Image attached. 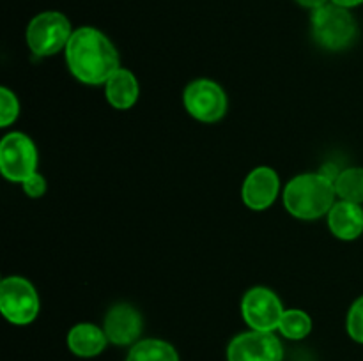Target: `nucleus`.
I'll return each mask as SVG.
<instances>
[{
	"mask_svg": "<svg viewBox=\"0 0 363 361\" xmlns=\"http://www.w3.org/2000/svg\"><path fill=\"white\" fill-rule=\"evenodd\" d=\"M335 191L340 200L363 204V168L362 166H350L340 170L335 179Z\"/></svg>",
	"mask_w": 363,
	"mask_h": 361,
	"instance_id": "obj_16",
	"label": "nucleus"
},
{
	"mask_svg": "<svg viewBox=\"0 0 363 361\" xmlns=\"http://www.w3.org/2000/svg\"><path fill=\"white\" fill-rule=\"evenodd\" d=\"M20 115V103L16 94L7 87L0 88V126L7 127Z\"/></svg>",
	"mask_w": 363,
	"mask_h": 361,
	"instance_id": "obj_18",
	"label": "nucleus"
},
{
	"mask_svg": "<svg viewBox=\"0 0 363 361\" xmlns=\"http://www.w3.org/2000/svg\"><path fill=\"white\" fill-rule=\"evenodd\" d=\"M328 227L337 239H358L363 234V207L354 202H335L328 212Z\"/></svg>",
	"mask_w": 363,
	"mask_h": 361,
	"instance_id": "obj_12",
	"label": "nucleus"
},
{
	"mask_svg": "<svg viewBox=\"0 0 363 361\" xmlns=\"http://www.w3.org/2000/svg\"><path fill=\"white\" fill-rule=\"evenodd\" d=\"M0 172L7 180L20 184L38 172V149L30 137L20 131H13L2 138Z\"/></svg>",
	"mask_w": 363,
	"mask_h": 361,
	"instance_id": "obj_6",
	"label": "nucleus"
},
{
	"mask_svg": "<svg viewBox=\"0 0 363 361\" xmlns=\"http://www.w3.org/2000/svg\"><path fill=\"white\" fill-rule=\"evenodd\" d=\"M21 186H23V191L28 195L30 198H39L45 195L46 191V179L41 176L39 172L32 173L28 179H25L23 183H21Z\"/></svg>",
	"mask_w": 363,
	"mask_h": 361,
	"instance_id": "obj_20",
	"label": "nucleus"
},
{
	"mask_svg": "<svg viewBox=\"0 0 363 361\" xmlns=\"http://www.w3.org/2000/svg\"><path fill=\"white\" fill-rule=\"evenodd\" d=\"M330 2H333V4H337V6L350 9V7L360 6V4H363V0H330Z\"/></svg>",
	"mask_w": 363,
	"mask_h": 361,
	"instance_id": "obj_22",
	"label": "nucleus"
},
{
	"mask_svg": "<svg viewBox=\"0 0 363 361\" xmlns=\"http://www.w3.org/2000/svg\"><path fill=\"white\" fill-rule=\"evenodd\" d=\"M106 343H108V338L105 335V329L91 322H80L67 333V347L71 353L80 357L98 356L105 350Z\"/></svg>",
	"mask_w": 363,
	"mask_h": 361,
	"instance_id": "obj_13",
	"label": "nucleus"
},
{
	"mask_svg": "<svg viewBox=\"0 0 363 361\" xmlns=\"http://www.w3.org/2000/svg\"><path fill=\"white\" fill-rule=\"evenodd\" d=\"M284 347L272 331H255L234 336L227 347V361H282Z\"/></svg>",
	"mask_w": 363,
	"mask_h": 361,
	"instance_id": "obj_9",
	"label": "nucleus"
},
{
	"mask_svg": "<svg viewBox=\"0 0 363 361\" xmlns=\"http://www.w3.org/2000/svg\"><path fill=\"white\" fill-rule=\"evenodd\" d=\"M312 35L319 46L332 52L347 48L357 38V21L346 7L328 2L312 13Z\"/></svg>",
	"mask_w": 363,
	"mask_h": 361,
	"instance_id": "obj_3",
	"label": "nucleus"
},
{
	"mask_svg": "<svg viewBox=\"0 0 363 361\" xmlns=\"http://www.w3.org/2000/svg\"><path fill=\"white\" fill-rule=\"evenodd\" d=\"M335 184L318 173H301L293 177L284 188V205L298 219H319L328 214L335 204Z\"/></svg>",
	"mask_w": 363,
	"mask_h": 361,
	"instance_id": "obj_2",
	"label": "nucleus"
},
{
	"mask_svg": "<svg viewBox=\"0 0 363 361\" xmlns=\"http://www.w3.org/2000/svg\"><path fill=\"white\" fill-rule=\"evenodd\" d=\"M0 311L14 326H27L38 317L39 296L21 276H7L0 283Z\"/></svg>",
	"mask_w": 363,
	"mask_h": 361,
	"instance_id": "obj_5",
	"label": "nucleus"
},
{
	"mask_svg": "<svg viewBox=\"0 0 363 361\" xmlns=\"http://www.w3.org/2000/svg\"><path fill=\"white\" fill-rule=\"evenodd\" d=\"M280 193L279 173L272 166H257L245 179L241 188V198L252 211H264Z\"/></svg>",
	"mask_w": 363,
	"mask_h": 361,
	"instance_id": "obj_10",
	"label": "nucleus"
},
{
	"mask_svg": "<svg viewBox=\"0 0 363 361\" xmlns=\"http://www.w3.org/2000/svg\"><path fill=\"white\" fill-rule=\"evenodd\" d=\"M282 301L272 289L252 287L241 299V315L248 328L255 331H275L284 315Z\"/></svg>",
	"mask_w": 363,
	"mask_h": 361,
	"instance_id": "obj_8",
	"label": "nucleus"
},
{
	"mask_svg": "<svg viewBox=\"0 0 363 361\" xmlns=\"http://www.w3.org/2000/svg\"><path fill=\"white\" fill-rule=\"evenodd\" d=\"M126 361H179V356L165 340L147 338L131 347Z\"/></svg>",
	"mask_w": 363,
	"mask_h": 361,
	"instance_id": "obj_15",
	"label": "nucleus"
},
{
	"mask_svg": "<svg viewBox=\"0 0 363 361\" xmlns=\"http://www.w3.org/2000/svg\"><path fill=\"white\" fill-rule=\"evenodd\" d=\"M71 34H73L71 23L62 13L46 11L32 18L25 39L34 55L50 57L66 48Z\"/></svg>",
	"mask_w": 363,
	"mask_h": 361,
	"instance_id": "obj_4",
	"label": "nucleus"
},
{
	"mask_svg": "<svg viewBox=\"0 0 363 361\" xmlns=\"http://www.w3.org/2000/svg\"><path fill=\"white\" fill-rule=\"evenodd\" d=\"M105 335L113 345H130L138 340L142 333V315L128 303L116 304L105 317Z\"/></svg>",
	"mask_w": 363,
	"mask_h": 361,
	"instance_id": "obj_11",
	"label": "nucleus"
},
{
	"mask_svg": "<svg viewBox=\"0 0 363 361\" xmlns=\"http://www.w3.org/2000/svg\"><path fill=\"white\" fill-rule=\"evenodd\" d=\"M64 52L69 73L85 85L106 84L121 67L116 46L98 28L82 27L73 30Z\"/></svg>",
	"mask_w": 363,
	"mask_h": 361,
	"instance_id": "obj_1",
	"label": "nucleus"
},
{
	"mask_svg": "<svg viewBox=\"0 0 363 361\" xmlns=\"http://www.w3.org/2000/svg\"><path fill=\"white\" fill-rule=\"evenodd\" d=\"M138 94L140 87L137 76L124 67H119L105 84L106 101L116 110H130L137 103Z\"/></svg>",
	"mask_w": 363,
	"mask_h": 361,
	"instance_id": "obj_14",
	"label": "nucleus"
},
{
	"mask_svg": "<svg viewBox=\"0 0 363 361\" xmlns=\"http://www.w3.org/2000/svg\"><path fill=\"white\" fill-rule=\"evenodd\" d=\"M296 2L300 4V6L307 7V9L315 11V9H319V7L325 6V4H328V0H296Z\"/></svg>",
	"mask_w": 363,
	"mask_h": 361,
	"instance_id": "obj_21",
	"label": "nucleus"
},
{
	"mask_svg": "<svg viewBox=\"0 0 363 361\" xmlns=\"http://www.w3.org/2000/svg\"><path fill=\"white\" fill-rule=\"evenodd\" d=\"M346 328L354 342L363 343V296L358 297V299L351 304L350 314H347Z\"/></svg>",
	"mask_w": 363,
	"mask_h": 361,
	"instance_id": "obj_19",
	"label": "nucleus"
},
{
	"mask_svg": "<svg viewBox=\"0 0 363 361\" xmlns=\"http://www.w3.org/2000/svg\"><path fill=\"white\" fill-rule=\"evenodd\" d=\"M184 108L201 122H218L227 113V96L216 81L208 78L194 80L183 92Z\"/></svg>",
	"mask_w": 363,
	"mask_h": 361,
	"instance_id": "obj_7",
	"label": "nucleus"
},
{
	"mask_svg": "<svg viewBox=\"0 0 363 361\" xmlns=\"http://www.w3.org/2000/svg\"><path fill=\"white\" fill-rule=\"evenodd\" d=\"M279 331L289 340H303L312 331V319L307 311L291 308L286 310L280 321Z\"/></svg>",
	"mask_w": 363,
	"mask_h": 361,
	"instance_id": "obj_17",
	"label": "nucleus"
}]
</instances>
